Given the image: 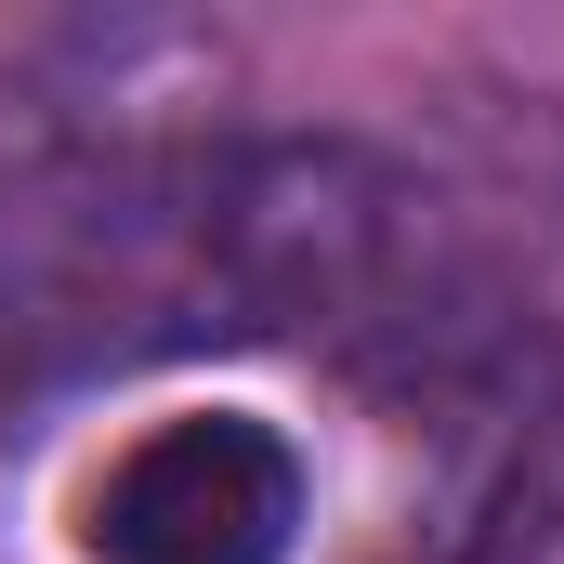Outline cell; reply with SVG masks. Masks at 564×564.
<instances>
[{"instance_id":"1","label":"cell","mask_w":564,"mask_h":564,"mask_svg":"<svg viewBox=\"0 0 564 564\" xmlns=\"http://www.w3.org/2000/svg\"><path fill=\"white\" fill-rule=\"evenodd\" d=\"M184 66L171 26H66L0 79V394L250 341V132Z\"/></svg>"},{"instance_id":"2","label":"cell","mask_w":564,"mask_h":564,"mask_svg":"<svg viewBox=\"0 0 564 564\" xmlns=\"http://www.w3.org/2000/svg\"><path fill=\"white\" fill-rule=\"evenodd\" d=\"M93 552L106 564H289L302 552V446L276 421H158L93 486Z\"/></svg>"},{"instance_id":"3","label":"cell","mask_w":564,"mask_h":564,"mask_svg":"<svg viewBox=\"0 0 564 564\" xmlns=\"http://www.w3.org/2000/svg\"><path fill=\"white\" fill-rule=\"evenodd\" d=\"M421 564H564V381L499 433V459H486L473 512H459Z\"/></svg>"}]
</instances>
